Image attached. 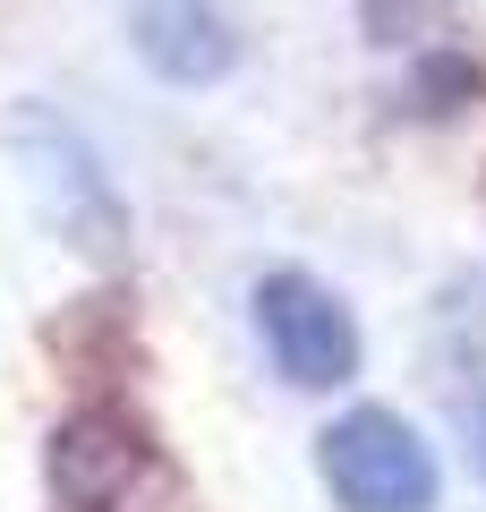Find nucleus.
Wrapping results in <instances>:
<instances>
[{
	"instance_id": "nucleus-1",
	"label": "nucleus",
	"mask_w": 486,
	"mask_h": 512,
	"mask_svg": "<svg viewBox=\"0 0 486 512\" xmlns=\"http://www.w3.org/2000/svg\"><path fill=\"white\" fill-rule=\"evenodd\" d=\"M9 146H18L26 180H35V205L52 214V231L69 239L94 265H128V239H137V214H128L120 180H111L103 146L52 103H18L9 111Z\"/></svg>"
},
{
	"instance_id": "nucleus-3",
	"label": "nucleus",
	"mask_w": 486,
	"mask_h": 512,
	"mask_svg": "<svg viewBox=\"0 0 486 512\" xmlns=\"http://www.w3.org/2000/svg\"><path fill=\"white\" fill-rule=\"evenodd\" d=\"M52 504L60 512H145L171 495V461H162L154 427L128 410H77L52 427Z\"/></svg>"
},
{
	"instance_id": "nucleus-6",
	"label": "nucleus",
	"mask_w": 486,
	"mask_h": 512,
	"mask_svg": "<svg viewBox=\"0 0 486 512\" xmlns=\"http://www.w3.org/2000/svg\"><path fill=\"white\" fill-rule=\"evenodd\" d=\"M444 0H367V35H384V43H410L418 26L435 18Z\"/></svg>"
},
{
	"instance_id": "nucleus-4",
	"label": "nucleus",
	"mask_w": 486,
	"mask_h": 512,
	"mask_svg": "<svg viewBox=\"0 0 486 512\" xmlns=\"http://www.w3.org/2000/svg\"><path fill=\"white\" fill-rule=\"evenodd\" d=\"M256 333H265V359L299 393H333V384L359 376V316L342 308L333 282L307 274V265H273L256 282Z\"/></svg>"
},
{
	"instance_id": "nucleus-2",
	"label": "nucleus",
	"mask_w": 486,
	"mask_h": 512,
	"mask_svg": "<svg viewBox=\"0 0 486 512\" xmlns=\"http://www.w3.org/2000/svg\"><path fill=\"white\" fill-rule=\"evenodd\" d=\"M316 470H324V495L342 512H435V495H444L435 444L384 402H359L324 427Z\"/></svg>"
},
{
	"instance_id": "nucleus-7",
	"label": "nucleus",
	"mask_w": 486,
	"mask_h": 512,
	"mask_svg": "<svg viewBox=\"0 0 486 512\" xmlns=\"http://www.w3.org/2000/svg\"><path fill=\"white\" fill-rule=\"evenodd\" d=\"M452 419H461V453H469V470L486 478V384H469V393H461V410H452Z\"/></svg>"
},
{
	"instance_id": "nucleus-5",
	"label": "nucleus",
	"mask_w": 486,
	"mask_h": 512,
	"mask_svg": "<svg viewBox=\"0 0 486 512\" xmlns=\"http://www.w3.org/2000/svg\"><path fill=\"white\" fill-rule=\"evenodd\" d=\"M128 43H137V60L162 86H222L239 60V26L222 0H137Z\"/></svg>"
}]
</instances>
